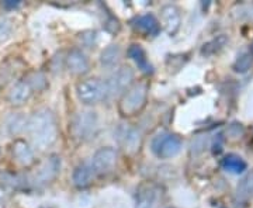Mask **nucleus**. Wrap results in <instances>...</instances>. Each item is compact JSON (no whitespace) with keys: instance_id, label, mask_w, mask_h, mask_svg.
<instances>
[{"instance_id":"obj_1","label":"nucleus","mask_w":253,"mask_h":208,"mask_svg":"<svg viewBox=\"0 0 253 208\" xmlns=\"http://www.w3.org/2000/svg\"><path fill=\"white\" fill-rule=\"evenodd\" d=\"M27 131L38 149H46L58 138V124L55 114L48 109L36 111L27 121Z\"/></svg>"},{"instance_id":"obj_6","label":"nucleus","mask_w":253,"mask_h":208,"mask_svg":"<svg viewBox=\"0 0 253 208\" xmlns=\"http://www.w3.org/2000/svg\"><path fill=\"white\" fill-rule=\"evenodd\" d=\"M134 78H135V73H134V69L131 66H126V65L120 66L106 81L107 97L124 94L134 84Z\"/></svg>"},{"instance_id":"obj_13","label":"nucleus","mask_w":253,"mask_h":208,"mask_svg":"<svg viewBox=\"0 0 253 208\" xmlns=\"http://www.w3.org/2000/svg\"><path fill=\"white\" fill-rule=\"evenodd\" d=\"M66 68L73 75H84L90 69V61L81 49H72L66 56Z\"/></svg>"},{"instance_id":"obj_16","label":"nucleus","mask_w":253,"mask_h":208,"mask_svg":"<svg viewBox=\"0 0 253 208\" xmlns=\"http://www.w3.org/2000/svg\"><path fill=\"white\" fill-rule=\"evenodd\" d=\"M31 94H33V89L28 84V82L24 79V81L17 82L13 86V89L9 93V101L13 106H23L31 97Z\"/></svg>"},{"instance_id":"obj_35","label":"nucleus","mask_w":253,"mask_h":208,"mask_svg":"<svg viewBox=\"0 0 253 208\" xmlns=\"http://www.w3.org/2000/svg\"><path fill=\"white\" fill-rule=\"evenodd\" d=\"M169 208H173V207H169Z\"/></svg>"},{"instance_id":"obj_14","label":"nucleus","mask_w":253,"mask_h":208,"mask_svg":"<svg viewBox=\"0 0 253 208\" xmlns=\"http://www.w3.org/2000/svg\"><path fill=\"white\" fill-rule=\"evenodd\" d=\"M94 179V170L91 167L90 163H79L72 174V181L73 184L78 187V189H86L89 187Z\"/></svg>"},{"instance_id":"obj_5","label":"nucleus","mask_w":253,"mask_h":208,"mask_svg":"<svg viewBox=\"0 0 253 208\" xmlns=\"http://www.w3.org/2000/svg\"><path fill=\"white\" fill-rule=\"evenodd\" d=\"M183 141L177 134H158L151 142V149L161 159H170L181 151Z\"/></svg>"},{"instance_id":"obj_3","label":"nucleus","mask_w":253,"mask_h":208,"mask_svg":"<svg viewBox=\"0 0 253 208\" xmlns=\"http://www.w3.org/2000/svg\"><path fill=\"white\" fill-rule=\"evenodd\" d=\"M99 128V116L96 111L83 110L75 114L71 123V134L75 139L84 142L96 135Z\"/></svg>"},{"instance_id":"obj_33","label":"nucleus","mask_w":253,"mask_h":208,"mask_svg":"<svg viewBox=\"0 0 253 208\" xmlns=\"http://www.w3.org/2000/svg\"><path fill=\"white\" fill-rule=\"evenodd\" d=\"M252 141H253V127H252Z\"/></svg>"},{"instance_id":"obj_19","label":"nucleus","mask_w":253,"mask_h":208,"mask_svg":"<svg viewBox=\"0 0 253 208\" xmlns=\"http://www.w3.org/2000/svg\"><path fill=\"white\" fill-rule=\"evenodd\" d=\"M121 59V49L118 45H109L100 55V64L106 69H114Z\"/></svg>"},{"instance_id":"obj_21","label":"nucleus","mask_w":253,"mask_h":208,"mask_svg":"<svg viewBox=\"0 0 253 208\" xmlns=\"http://www.w3.org/2000/svg\"><path fill=\"white\" fill-rule=\"evenodd\" d=\"M228 42V37L221 34V36L214 37L212 40H210L208 42H206L203 48H201V55L203 56H212V55L218 54Z\"/></svg>"},{"instance_id":"obj_12","label":"nucleus","mask_w":253,"mask_h":208,"mask_svg":"<svg viewBox=\"0 0 253 208\" xmlns=\"http://www.w3.org/2000/svg\"><path fill=\"white\" fill-rule=\"evenodd\" d=\"M131 26L136 33H139V34H142L145 37H156L161 31L159 20L151 13L135 17L131 21Z\"/></svg>"},{"instance_id":"obj_31","label":"nucleus","mask_w":253,"mask_h":208,"mask_svg":"<svg viewBox=\"0 0 253 208\" xmlns=\"http://www.w3.org/2000/svg\"><path fill=\"white\" fill-rule=\"evenodd\" d=\"M3 197V193H1V189H0V199Z\"/></svg>"},{"instance_id":"obj_9","label":"nucleus","mask_w":253,"mask_h":208,"mask_svg":"<svg viewBox=\"0 0 253 208\" xmlns=\"http://www.w3.org/2000/svg\"><path fill=\"white\" fill-rule=\"evenodd\" d=\"M161 199V189L154 183H144L138 187L135 208H155Z\"/></svg>"},{"instance_id":"obj_27","label":"nucleus","mask_w":253,"mask_h":208,"mask_svg":"<svg viewBox=\"0 0 253 208\" xmlns=\"http://www.w3.org/2000/svg\"><path fill=\"white\" fill-rule=\"evenodd\" d=\"M11 34V21L9 18L0 17V41H4Z\"/></svg>"},{"instance_id":"obj_18","label":"nucleus","mask_w":253,"mask_h":208,"mask_svg":"<svg viewBox=\"0 0 253 208\" xmlns=\"http://www.w3.org/2000/svg\"><path fill=\"white\" fill-rule=\"evenodd\" d=\"M128 56L134 61L138 66V69H141L144 73H152L154 72V68L149 62L146 52L144 51V48L138 44H134L128 48Z\"/></svg>"},{"instance_id":"obj_26","label":"nucleus","mask_w":253,"mask_h":208,"mask_svg":"<svg viewBox=\"0 0 253 208\" xmlns=\"http://www.w3.org/2000/svg\"><path fill=\"white\" fill-rule=\"evenodd\" d=\"M24 125L27 127V123L21 116H16L9 121V129L11 134H18L24 128Z\"/></svg>"},{"instance_id":"obj_10","label":"nucleus","mask_w":253,"mask_h":208,"mask_svg":"<svg viewBox=\"0 0 253 208\" xmlns=\"http://www.w3.org/2000/svg\"><path fill=\"white\" fill-rule=\"evenodd\" d=\"M161 24L168 36H174L181 26L180 10L174 4H166L161 9Z\"/></svg>"},{"instance_id":"obj_2","label":"nucleus","mask_w":253,"mask_h":208,"mask_svg":"<svg viewBox=\"0 0 253 208\" xmlns=\"http://www.w3.org/2000/svg\"><path fill=\"white\" fill-rule=\"evenodd\" d=\"M148 91L149 84L146 82L134 83L118 101V113L123 117H132L141 113L146 106Z\"/></svg>"},{"instance_id":"obj_34","label":"nucleus","mask_w":253,"mask_h":208,"mask_svg":"<svg viewBox=\"0 0 253 208\" xmlns=\"http://www.w3.org/2000/svg\"><path fill=\"white\" fill-rule=\"evenodd\" d=\"M41 208H46V207H41Z\"/></svg>"},{"instance_id":"obj_29","label":"nucleus","mask_w":253,"mask_h":208,"mask_svg":"<svg viewBox=\"0 0 253 208\" xmlns=\"http://www.w3.org/2000/svg\"><path fill=\"white\" fill-rule=\"evenodd\" d=\"M20 4H21V1H13V0H7V1H3V3H1V6L7 10L17 9Z\"/></svg>"},{"instance_id":"obj_4","label":"nucleus","mask_w":253,"mask_h":208,"mask_svg":"<svg viewBox=\"0 0 253 208\" xmlns=\"http://www.w3.org/2000/svg\"><path fill=\"white\" fill-rule=\"evenodd\" d=\"M76 94H78L79 101L84 106L99 104L101 100L107 97L106 82H103L99 78L84 79L76 84Z\"/></svg>"},{"instance_id":"obj_7","label":"nucleus","mask_w":253,"mask_h":208,"mask_svg":"<svg viewBox=\"0 0 253 208\" xmlns=\"http://www.w3.org/2000/svg\"><path fill=\"white\" fill-rule=\"evenodd\" d=\"M116 139L118 146L126 155H135L139 152L142 145V136L138 128L132 127L131 124H120L116 131Z\"/></svg>"},{"instance_id":"obj_17","label":"nucleus","mask_w":253,"mask_h":208,"mask_svg":"<svg viewBox=\"0 0 253 208\" xmlns=\"http://www.w3.org/2000/svg\"><path fill=\"white\" fill-rule=\"evenodd\" d=\"M13 156L16 159V162L20 163L21 166H30L34 163V154L31 151V148L23 139H17L13 144Z\"/></svg>"},{"instance_id":"obj_30","label":"nucleus","mask_w":253,"mask_h":208,"mask_svg":"<svg viewBox=\"0 0 253 208\" xmlns=\"http://www.w3.org/2000/svg\"><path fill=\"white\" fill-rule=\"evenodd\" d=\"M249 54H251L253 56V42H252V44H251V52H249Z\"/></svg>"},{"instance_id":"obj_23","label":"nucleus","mask_w":253,"mask_h":208,"mask_svg":"<svg viewBox=\"0 0 253 208\" xmlns=\"http://www.w3.org/2000/svg\"><path fill=\"white\" fill-rule=\"evenodd\" d=\"M0 181L10 189H21L24 186V179L14 173H0Z\"/></svg>"},{"instance_id":"obj_24","label":"nucleus","mask_w":253,"mask_h":208,"mask_svg":"<svg viewBox=\"0 0 253 208\" xmlns=\"http://www.w3.org/2000/svg\"><path fill=\"white\" fill-rule=\"evenodd\" d=\"M252 55L248 54V52L239 55L238 59L235 61V64H234V71L238 73L248 72L251 69V66H252Z\"/></svg>"},{"instance_id":"obj_25","label":"nucleus","mask_w":253,"mask_h":208,"mask_svg":"<svg viewBox=\"0 0 253 208\" xmlns=\"http://www.w3.org/2000/svg\"><path fill=\"white\" fill-rule=\"evenodd\" d=\"M226 135L231 139H238L244 135V125L241 123H231L228 128H226Z\"/></svg>"},{"instance_id":"obj_20","label":"nucleus","mask_w":253,"mask_h":208,"mask_svg":"<svg viewBox=\"0 0 253 208\" xmlns=\"http://www.w3.org/2000/svg\"><path fill=\"white\" fill-rule=\"evenodd\" d=\"M221 166H222V169L225 172L232 173V174L244 173L246 170V167H248V165H246L244 159L235 154L226 155L225 158L221 161Z\"/></svg>"},{"instance_id":"obj_28","label":"nucleus","mask_w":253,"mask_h":208,"mask_svg":"<svg viewBox=\"0 0 253 208\" xmlns=\"http://www.w3.org/2000/svg\"><path fill=\"white\" fill-rule=\"evenodd\" d=\"M79 38H81L82 45L90 48V46H93V44H94L96 33H94V31H84V33H82L81 36H79Z\"/></svg>"},{"instance_id":"obj_22","label":"nucleus","mask_w":253,"mask_h":208,"mask_svg":"<svg viewBox=\"0 0 253 208\" xmlns=\"http://www.w3.org/2000/svg\"><path fill=\"white\" fill-rule=\"evenodd\" d=\"M26 81L28 82V84L31 86L33 91H42L48 87V81L46 76L42 72H33L28 75L26 78Z\"/></svg>"},{"instance_id":"obj_15","label":"nucleus","mask_w":253,"mask_h":208,"mask_svg":"<svg viewBox=\"0 0 253 208\" xmlns=\"http://www.w3.org/2000/svg\"><path fill=\"white\" fill-rule=\"evenodd\" d=\"M61 170V158L58 155H51L44 166L41 167V170L38 172V180L41 183H49L58 176V173Z\"/></svg>"},{"instance_id":"obj_8","label":"nucleus","mask_w":253,"mask_h":208,"mask_svg":"<svg viewBox=\"0 0 253 208\" xmlns=\"http://www.w3.org/2000/svg\"><path fill=\"white\" fill-rule=\"evenodd\" d=\"M118 154L117 151L111 146H103L96 151L91 159V167L94 170V174L99 176H107L114 172L117 166Z\"/></svg>"},{"instance_id":"obj_11","label":"nucleus","mask_w":253,"mask_h":208,"mask_svg":"<svg viewBox=\"0 0 253 208\" xmlns=\"http://www.w3.org/2000/svg\"><path fill=\"white\" fill-rule=\"evenodd\" d=\"M253 199V170L246 173L236 184L234 204L235 208H246L248 203Z\"/></svg>"},{"instance_id":"obj_32","label":"nucleus","mask_w":253,"mask_h":208,"mask_svg":"<svg viewBox=\"0 0 253 208\" xmlns=\"http://www.w3.org/2000/svg\"><path fill=\"white\" fill-rule=\"evenodd\" d=\"M0 208H6V207H4V206H3V204H0Z\"/></svg>"}]
</instances>
